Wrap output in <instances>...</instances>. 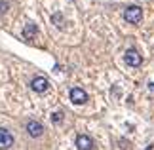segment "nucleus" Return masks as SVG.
I'll return each instance as SVG.
<instances>
[{
	"mask_svg": "<svg viewBox=\"0 0 154 150\" xmlns=\"http://www.w3.org/2000/svg\"><path fill=\"white\" fill-rule=\"evenodd\" d=\"M124 19H126L129 25H137L143 19V10L139 6H129V8L124 10Z\"/></svg>",
	"mask_w": 154,
	"mask_h": 150,
	"instance_id": "1",
	"label": "nucleus"
},
{
	"mask_svg": "<svg viewBox=\"0 0 154 150\" xmlns=\"http://www.w3.org/2000/svg\"><path fill=\"white\" fill-rule=\"evenodd\" d=\"M124 61H126V65H129V67H141V63H143V57L139 55L137 50H128L126 55H124Z\"/></svg>",
	"mask_w": 154,
	"mask_h": 150,
	"instance_id": "2",
	"label": "nucleus"
},
{
	"mask_svg": "<svg viewBox=\"0 0 154 150\" xmlns=\"http://www.w3.org/2000/svg\"><path fill=\"white\" fill-rule=\"evenodd\" d=\"M27 133L31 135V137H42L44 135V125L40 124V122H36V120H29L27 122Z\"/></svg>",
	"mask_w": 154,
	"mask_h": 150,
	"instance_id": "3",
	"label": "nucleus"
},
{
	"mask_svg": "<svg viewBox=\"0 0 154 150\" xmlns=\"http://www.w3.org/2000/svg\"><path fill=\"white\" fill-rule=\"evenodd\" d=\"M31 87H32L36 93H44L46 89L50 87V82H48V78H44V76H36V78H32Z\"/></svg>",
	"mask_w": 154,
	"mask_h": 150,
	"instance_id": "4",
	"label": "nucleus"
},
{
	"mask_svg": "<svg viewBox=\"0 0 154 150\" xmlns=\"http://www.w3.org/2000/svg\"><path fill=\"white\" fill-rule=\"evenodd\" d=\"M70 101H72L74 105H84L88 101V93L82 87H72L70 89Z\"/></svg>",
	"mask_w": 154,
	"mask_h": 150,
	"instance_id": "5",
	"label": "nucleus"
},
{
	"mask_svg": "<svg viewBox=\"0 0 154 150\" xmlns=\"http://www.w3.org/2000/svg\"><path fill=\"white\" fill-rule=\"evenodd\" d=\"M11 145H14V135H11L8 129L0 127V150L10 148Z\"/></svg>",
	"mask_w": 154,
	"mask_h": 150,
	"instance_id": "6",
	"label": "nucleus"
},
{
	"mask_svg": "<svg viewBox=\"0 0 154 150\" xmlns=\"http://www.w3.org/2000/svg\"><path fill=\"white\" fill-rule=\"evenodd\" d=\"M76 148H78V150H91V148H93L91 137H88V135H78V137H76Z\"/></svg>",
	"mask_w": 154,
	"mask_h": 150,
	"instance_id": "7",
	"label": "nucleus"
},
{
	"mask_svg": "<svg viewBox=\"0 0 154 150\" xmlns=\"http://www.w3.org/2000/svg\"><path fill=\"white\" fill-rule=\"evenodd\" d=\"M36 32H38V29H36V25H34V23H29V25L23 29V36L29 38V40L36 36Z\"/></svg>",
	"mask_w": 154,
	"mask_h": 150,
	"instance_id": "8",
	"label": "nucleus"
},
{
	"mask_svg": "<svg viewBox=\"0 0 154 150\" xmlns=\"http://www.w3.org/2000/svg\"><path fill=\"white\" fill-rule=\"evenodd\" d=\"M8 8H10V4L6 2V0H0V14H2V11H6Z\"/></svg>",
	"mask_w": 154,
	"mask_h": 150,
	"instance_id": "9",
	"label": "nucleus"
},
{
	"mask_svg": "<svg viewBox=\"0 0 154 150\" xmlns=\"http://www.w3.org/2000/svg\"><path fill=\"white\" fill-rule=\"evenodd\" d=\"M61 118H63V114H61V112H55V114H53V122H55V124H57V122H61Z\"/></svg>",
	"mask_w": 154,
	"mask_h": 150,
	"instance_id": "10",
	"label": "nucleus"
},
{
	"mask_svg": "<svg viewBox=\"0 0 154 150\" xmlns=\"http://www.w3.org/2000/svg\"><path fill=\"white\" fill-rule=\"evenodd\" d=\"M149 87H150V91H154V82H152V84H149Z\"/></svg>",
	"mask_w": 154,
	"mask_h": 150,
	"instance_id": "11",
	"label": "nucleus"
}]
</instances>
